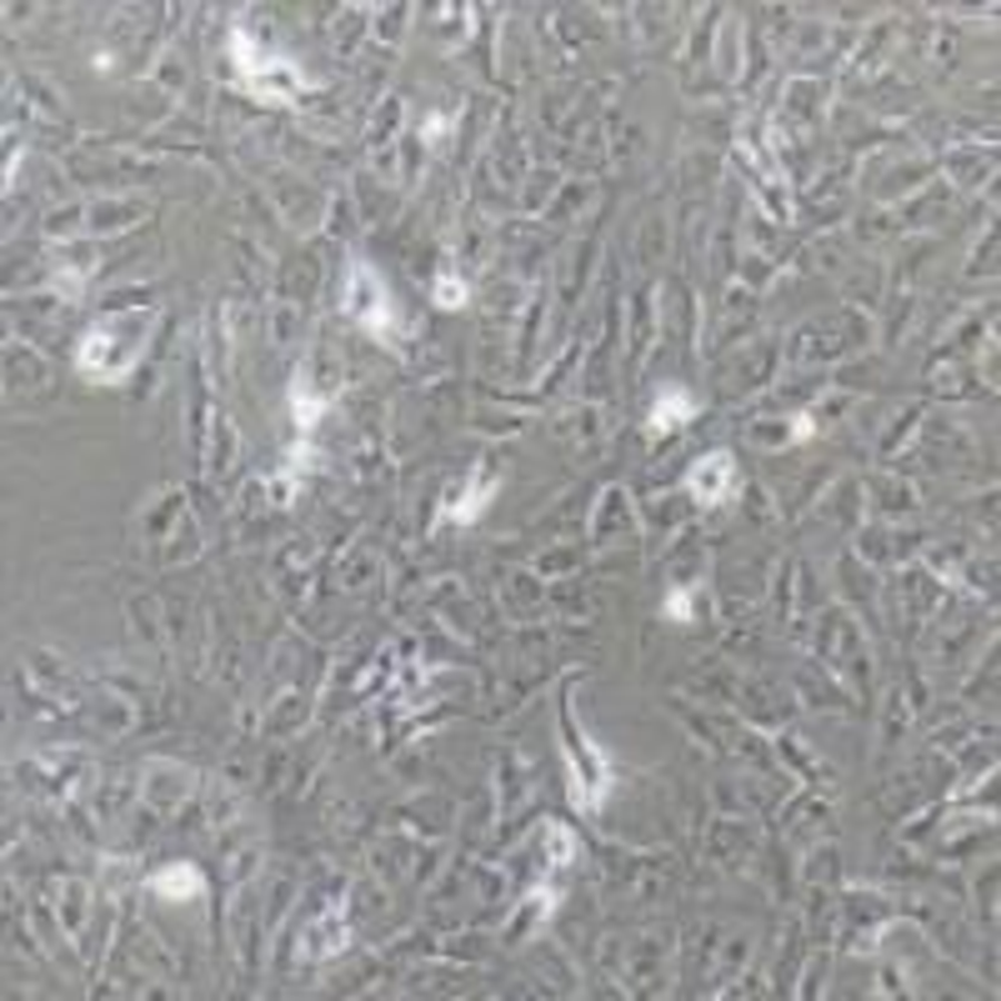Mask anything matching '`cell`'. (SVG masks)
Returning a JSON list of instances; mask_svg holds the SVG:
<instances>
[{
	"mask_svg": "<svg viewBox=\"0 0 1001 1001\" xmlns=\"http://www.w3.org/2000/svg\"><path fill=\"white\" fill-rule=\"evenodd\" d=\"M731 480H736V460H731L726 450H711V456H701L696 466H691L686 486H691V496H696L701 506H721L726 490H731Z\"/></svg>",
	"mask_w": 1001,
	"mask_h": 1001,
	"instance_id": "2",
	"label": "cell"
},
{
	"mask_svg": "<svg viewBox=\"0 0 1001 1001\" xmlns=\"http://www.w3.org/2000/svg\"><path fill=\"white\" fill-rule=\"evenodd\" d=\"M436 306H446V310H456V306H466V286H460L456 276H436Z\"/></svg>",
	"mask_w": 1001,
	"mask_h": 1001,
	"instance_id": "6",
	"label": "cell"
},
{
	"mask_svg": "<svg viewBox=\"0 0 1001 1001\" xmlns=\"http://www.w3.org/2000/svg\"><path fill=\"white\" fill-rule=\"evenodd\" d=\"M691 416H696V396L671 386V390H661V400L651 406V430H681Z\"/></svg>",
	"mask_w": 1001,
	"mask_h": 1001,
	"instance_id": "4",
	"label": "cell"
},
{
	"mask_svg": "<svg viewBox=\"0 0 1001 1001\" xmlns=\"http://www.w3.org/2000/svg\"><path fill=\"white\" fill-rule=\"evenodd\" d=\"M666 616L671 621H691V591H676V596L666 601Z\"/></svg>",
	"mask_w": 1001,
	"mask_h": 1001,
	"instance_id": "7",
	"label": "cell"
},
{
	"mask_svg": "<svg viewBox=\"0 0 1001 1001\" xmlns=\"http://www.w3.org/2000/svg\"><path fill=\"white\" fill-rule=\"evenodd\" d=\"M346 310L360 320L366 330H386L390 326V300H386V286L376 280V270L366 260L350 266V290H346Z\"/></svg>",
	"mask_w": 1001,
	"mask_h": 1001,
	"instance_id": "1",
	"label": "cell"
},
{
	"mask_svg": "<svg viewBox=\"0 0 1001 1001\" xmlns=\"http://www.w3.org/2000/svg\"><path fill=\"white\" fill-rule=\"evenodd\" d=\"M490 496H496V480H480L476 490H466V496H460V506H446V521H460V526H466V521H476L480 511H486Z\"/></svg>",
	"mask_w": 1001,
	"mask_h": 1001,
	"instance_id": "5",
	"label": "cell"
},
{
	"mask_svg": "<svg viewBox=\"0 0 1001 1001\" xmlns=\"http://www.w3.org/2000/svg\"><path fill=\"white\" fill-rule=\"evenodd\" d=\"M150 891H160V896H170V901H196L200 891H206V876H200L190 861H176V866H160L156 876H150Z\"/></svg>",
	"mask_w": 1001,
	"mask_h": 1001,
	"instance_id": "3",
	"label": "cell"
}]
</instances>
